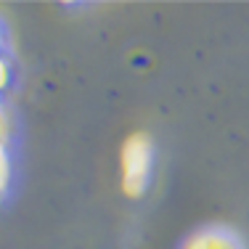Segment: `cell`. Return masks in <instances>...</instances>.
<instances>
[{
  "label": "cell",
  "instance_id": "cell-2",
  "mask_svg": "<svg viewBox=\"0 0 249 249\" xmlns=\"http://www.w3.org/2000/svg\"><path fill=\"white\" fill-rule=\"evenodd\" d=\"M183 249H244V244H241L239 236L231 233V231L210 228V231H201V233L191 236Z\"/></svg>",
  "mask_w": 249,
  "mask_h": 249
},
{
  "label": "cell",
  "instance_id": "cell-1",
  "mask_svg": "<svg viewBox=\"0 0 249 249\" xmlns=\"http://www.w3.org/2000/svg\"><path fill=\"white\" fill-rule=\"evenodd\" d=\"M149 178V146L143 141L130 143L127 154H124V183H130V191H141Z\"/></svg>",
  "mask_w": 249,
  "mask_h": 249
}]
</instances>
